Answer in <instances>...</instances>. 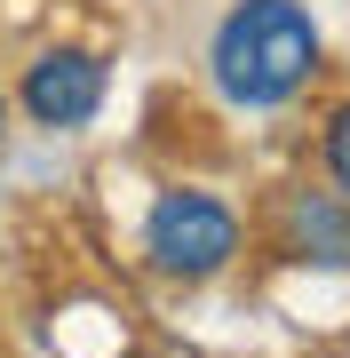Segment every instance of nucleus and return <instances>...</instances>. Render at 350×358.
<instances>
[{
  "instance_id": "6",
  "label": "nucleus",
  "mask_w": 350,
  "mask_h": 358,
  "mask_svg": "<svg viewBox=\"0 0 350 358\" xmlns=\"http://www.w3.org/2000/svg\"><path fill=\"white\" fill-rule=\"evenodd\" d=\"M0 128H8V96H0Z\"/></svg>"
},
{
  "instance_id": "5",
  "label": "nucleus",
  "mask_w": 350,
  "mask_h": 358,
  "mask_svg": "<svg viewBox=\"0 0 350 358\" xmlns=\"http://www.w3.org/2000/svg\"><path fill=\"white\" fill-rule=\"evenodd\" d=\"M326 176H335V192L350 199V96L326 112Z\"/></svg>"
},
{
  "instance_id": "4",
  "label": "nucleus",
  "mask_w": 350,
  "mask_h": 358,
  "mask_svg": "<svg viewBox=\"0 0 350 358\" xmlns=\"http://www.w3.org/2000/svg\"><path fill=\"white\" fill-rule=\"evenodd\" d=\"M279 255L350 271V199L342 192H286L279 199Z\"/></svg>"
},
{
  "instance_id": "1",
  "label": "nucleus",
  "mask_w": 350,
  "mask_h": 358,
  "mask_svg": "<svg viewBox=\"0 0 350 358\" xmlns=\"http://www.w3.org/2000/svg\"><path fill=\"white\" fill-rule=\"evenodd\" d=\"M207 72L215 88L247 103V112H271L319 72V24L302 0H239L231 16L215 24V48H207Z\"/></svg>"
},
{
  "instance_id": "2",
  "label": "nucleus",
  "mask_w": 350,
  "mask_h": 358,
  "mask_svg": "<svg viewBox=\"0 0 350 358\" xmlns=\"http://www.w3.org/2000/svg\"><path fill=\"white\" fill-rule=\"evenodd\" d=\"M143 255L159 279H215L239 255V215L215 192H159L143 215Z\"/></svg>"
},
{
  "instance_id": "3",
  "label": "nucleus",
  "mask_w": 350,
  "mask_h": 358,
  "mask_svg": "<svg viewBox=\"0 0 350 358\" xmlns=\"http://www.w3.org/2000/svg\"><path fill=\"white\" fill-rule=\"evenodd\" d=\"M24 112L32 128H88L96 103H104V64H96L88 48H40L24 64Z\"/></svg>"
}]
</instances>
